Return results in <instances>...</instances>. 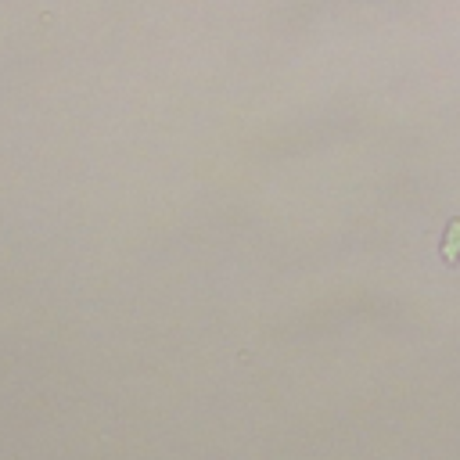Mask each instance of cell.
<instances>
[{"mask_svg":"<svg viewBox=\"0 0 460 460\" xmlns=\"http://www.w3.org/2000/svg\"><path fill=\"white\" fill-rule=\"evenodd\" d=\"M449 230H453V241H442V255H446L449 262H456V259H460V223H453Z\"/></svg>","mask_w":460,"mask_h":460,"instance_id":"cell-1","label":"cell"}]
</instances>
